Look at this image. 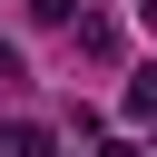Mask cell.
Listing matches in <instances>:
<instances>
[{
	"label": "cell",
	"instance_id": "obj_1",
	"mask_svg": "<svg viewBox=\"0 0 157 157\" xmlns=\"http://www.w3.org/2000/svg\"><path fill=\"white\" fill-rule=\"evenodd\" d=\"M78 49H88V59H118V20H98V10H78Z\"/></svg>",
	"mask_w": 157,
	"mask_h": 157
},
{
	"label": "cell",
	"instance_id": "obj_3",
	"mask_svg": "<svg viewBox=\"0 0 157 157\" xmlns=\"http://www.w3.org/2000/svg\"><path fill=\"white\" fill-rule=\"evenodd\" d=\"M29 20H49V29H59V20H78V0H29Z\"/></svg>",
	"mask_w": 157,
	"mask_h": 157
},
{
	"label": "cell",
	"instance_id": "obj_4",
	"mask_svg": "<svg viewBox=\"0 0 157 157\" xmlns=\"http://www.w3.org/2000/svg\"><path fill=\"white\" fill-rule=\"evenodd\" d=\"M10 88H20V49H0V98H10Z\"/></svg>",
	"mask_w": 157,
	"mask_h": 157
},
{
	"label": "cell",
	"instance_id": "obj_2",
	"mask_svg": "<svg viewBox=\"0 0 157 157\" xmlns=\"http://www.w3.org/2000/svg\"><path fill=\"white\" fill-rule=\"evenodd\" d=\"M128 118H137V128H147V118H157V59H147V69H137V78H128Z\"/></svg>",
	"mask_w": 157,
	"mask_h": 157
},
{
	"label": "cell",
	"instance_id": "obj_5",
	"mask_svg": "<svg viewBox=\"0 0 157 157\" xmlns=\"http://www.w3.org/2000/svg\"><path fill=\"white\" fill-rule=\"evenodd\" d=\"M98 157H147V147H128V137H108V147H98Z\"/></svg>",
	"mask_w": 157,
	"mask_h": 157
}]
</instances>
